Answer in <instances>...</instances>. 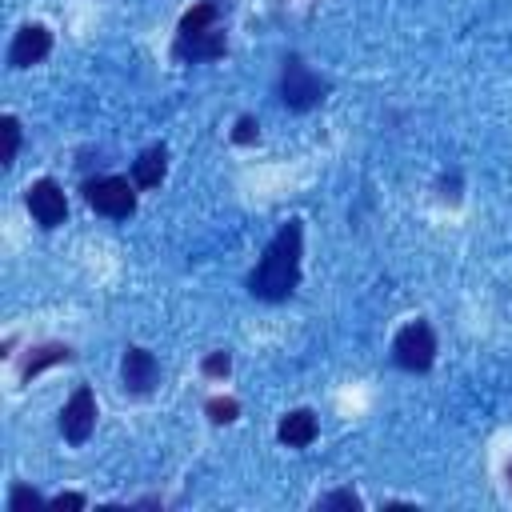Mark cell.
Wrapping results in <instances>:
<instances>
[{
	"label": "cell",
	"mask_w": 512,
	"mask_h": 512,
	"mask_svg": "<svg viewBox=\"0 0 512 512\" xmlns=\"http://www.w3.org/2000/svg\"><path fill=\"white\" fill-rule=\"evenodd\" d=\"M32 508H48V500H44L36 488H28V484H12V492H8V512H32Z\"/></svg>",
	"instance_id": "5bb4252c"
},
{
	"label": "cell",
	"mask_w": 512,
	"mask_h": 512,
	"mask_svg": "<svg viewBox=\"0 0 512 512\" xmlns=\"http://www.w3.org/2000/svg\"><path fill=\"white\" fill-rule=\"evenodd\" d=\"M508 476H512V468H508ZM508 484H512V480H508Z\"/></svg>",
	"instance_id": "ffe728a7"
},
{
	"label": "cell",
	"mask_w": 512,
	"mask_h": 512,
	"mask_svg": "<svg viewBox=\"0 0 512 512\" xmlns=\"http://www.w3.org/2000/svg\"><path fill=\"white\" fill-rule=\"evenodd\" d=\"M164 172H168V148L164 144H152L132 160V184L136 188H156L164 180Z\"/></svg>",
	"instance_id": "8fae6325"
},
{
	"label": "cell",
	"mask_w": 512,
	"mask_h": 512,
	"mask_svg": "<svg viewBox=\"0 0 512 512\" xmlns=\"http://www.w3.org/2000/svg\"><path fill=\"white\" fill-rule=\"evenodd\" d=\"M228 368H232V356L228 352H208L204 364H200L204 376H228Z\"/></svg>",
	"instance_id": "e0dca14e"
},
{
	"label": "cell",
	"mask_w": 512,
	"mask_h": 512,
	"mask_svg": "<svg viewBox=\"0 0 512 512\" xmlns=\"http://www.w3.org/2000/svg\"><path fill=\"white\" fill-rule=\"evenodd\" d=\"M316 432H320V424H316V412L312 408H292L280 420V428H276L280 444H288V448H308L316 440Z\"/></svg>",
	"instance_id": "30bf717a"
},
{
	"label": "cell",
	"mask_w": 512,
	"mask_h": 512,
	"mask_svg": "<svg viewBox=\"0 0 512 512\" xmlns=\"http://www.w3.org/2000/svg\"><path fill=\"white\" fill-rule=\"evenodd\" d=\"M0 136H4L0 164L12 168V164H16V152H20V120H16V116H0Z\"/></svg>",
	"instance_id": "4fadbf2b"
},
{
	"label": "cell",
	"mask_w": 512,
	"mask_h": 512,
	"mask_svg": "<svg viewBox=\"0 0 512 512\" xmlns=\"http://www.w3.org/2000/svg\"><path fill=\"white\" fill-rule=\"evenodd\" d=\"M84 200L108 220H128L136 212V184H128L124 176H96L84 184Z\"/></svg>",
	"instance_id": "277c9868"
},
{
	"label": "cell",
	"mask_w": 512,
	"mask_h": 512,
	"mask_svg": "<svg viewBox=\"0 0 512 512\" xmlns=\"http://www.w3.org/2000/svg\"><path fill=\"white\" fill-rule=\"evenodd\" d=\"M224 52H228V36H224V28H220V8H216L212 0L192 4V8L180 16V24H176L172 56L196 64V60H220Z\"/></svg>",
	"instance_id": "7a4b0ae2"
},
{
	"label": "cell",
	"mask_w": 512,
	"mask_h": 512,
	"mask_svg": "<svg viewBox=\"0 0 512 512\" xmlns=\"http://www.w3.org/2000/svg\"><path fill=\"white\" fill-rule=\"evenodd\" d=\"M204 412H208L212 424H232V420L240 416V400H232V396H212V400L204 404Z\"/></svg>",
	"instance_id": "9a60e30c"
},
{
	"label": "cell",
	"mask_w": 512,
	"mask_h": 512,
	"mask_svg": "<svg viewBox=\"0 0 512 512\" xmlns=\"http://www.w3.org/2000/svg\"><path fill=\"white\" fill-rule=\"evenodd\" d=\"M68 360H72V348H68V344H40V348H32L28 360L20 364V380L28 384V380L40 376L44 368H52V364H68Z\"/></svg>",
	"instance_id": "7c38bea8"
},
{
	"label": "cell",
	"mask_w": 512,
	"mask_h": 512,
	"mask_svg": "<svg viewBox=\"0 0 512 512\" xmlns=\"http://www.w3.org/2000/svg\"><path fill=\"white\" fill-rule=\"evenodd\" d=\"M52 52V32L44 24H24L8 44V68H32Z\"/></svg>",
	"instance_id": "9c48e42d"
},
{
	"label": "cell",
	"mask_w": 512,
	"mask_h": 512,
	"mask_svg": "<svg viewBox=\"0 0 512 512\" xmlns=\"http://www.w3.org/2000/svg\"><path fill=\"white\" fill-rule=\"evenodd\" d=\"M280 104L284 108H292V112H308V108H316L328 92H332V80L328 76H320V72H312L296 52H288L284 56V68H280Z\"/></svg>",
	"instance_id": "3957f363"
},
{
	"label": "cell",
	"mask_w": 512,
	"mask_h": 512,
	"mask_svg": "<svg viewBox=\"0 0 512 512\" xmlns=\"http://www.w3.org/2000/svg\"><path fill=\"white\" fill-rule=\"evenodd\" d=\"M256 136H260V124H256L252 116H240L236 128H232V140H236V144H256Z\"/></svg>",
	"instance_id": "ac0fdd59"
},
{
	"label": "cell",
	"mask_w": 512,
	"mask_h": 512,
	"mask_svg": "<svg viewBox=\"0 0 512 512\" xmlns=\"http://www.w3.org/2000/svg\"><path fill=\"white\" fill-rule=\"evenodd\" d=\"M316 508H324V512H328V508H344V512H360V508H364V500H360V496H356L352 488H336V492H328V496H320V500H316Z\"/></svg>",
	"instance_id": "2e32d148"
},
{
	"label": "cell",
	"mask_w": 512,
	"mask_h": 512,
	"mask_svg": "<svg viewBox=\"0 0 512 512\" xmlns=\"http://www.w3.org/2000/svg\"><path fill=\"white\" fill-rule=\"evenodd\" d=\"M300 256H304V224L288 220L280 224V232L268 240L264 256L256 260V268L248 272V292L256 300H288L300 284Z\"/></svg>",
	"instance_id": "6da1fadb"
},
{
	"label": "cell",
	"mask_w": 512,
	"mask_h": 512,
	"mask_svg": "<svg viewBox=\"0 0 512 512\" xmlns=\"http://www.w3.org/2000/svg\"><path fill=\"white\" fill-rule=\"evenodd\" d=\"M92 428H96V396L88 384H76V392L60 408V436L80 448V444H88Z\"/></svg>",
	"instance_id": "8992f818"
},
{
	"label": "cell",
	"mask_w": 512,
	"mask_h": 512,
	"mask_svg": "<svg viewBox=\"0 0 512 512\" xmlns=\"http://www.w3.org/2000/svg\"><path fill=\"white\" fill-rule=\"evenodd\" d=\"M24 204H28L32 220H36L40 228H60V224H64V216H68L64 188H60L56 180H48V176H44V180H36V184H28Z\"/></svg>",
	"instance_id": "52a82bcc"
},
{
	"label": "cell",
	"mask_w": 512,
	"mask_h": 512,
	"mask_svg": "<svg viewBox=\"0 0 512 512\" xmlns=\"http://www.w3.org/2000/svg\"><path fill=\"white\" fill-rule=\"evenodd\" d=\"M48 508H52V512H64V508L76 512V508H84V496H80V492H60V496L48 500Z\"/></svg>",
	"instance_id": "d6986e66"
},
{
	"label": "cell",
	"mask_w": 512,
	"mask_h": 512,
	"mask_svg": "<svg viewBox=\"0 0 512 512\" xmlns=\"http://www.w3.org/2000/svg\"><path fill=\"white\" fill-rule=\"evenodd\" d=\"M120 380H124V388H128L132 396H148V392L160 384V364H156V356H152L148 348H140V344H128L124 356H120Z\"/></svg>",
	"instance_id": "ba28073f"
},
{
	"label": "cell",
	"mask_w": 512,
	"mask_h": 512,
	"mask_svg": "<svg viewBox=\"0 0 512 512\" xmlns=\"http://www.w3.org/2000/svg\"><path fill=\"white\" fill-rule=\"evenodd\" d=\"M392 360L404 368V372H428L432 360H436V332L428 320H412L396 332L392 340Z\"/></svg>",
	"instance_id": "5b68a950"
}]
</instances>
